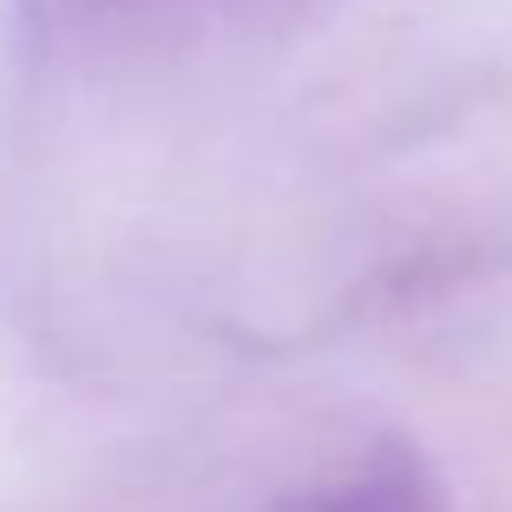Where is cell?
<instances>
[{"label":"cell","mask_w":512,"mask_h":512,"mask_svg":"<svg viewBox=\"0 0 512 512\" xmlns=\"http://www.w3.org/2000/svg\"><path fill=\"white\" fill-rule=\"evenodd\" d=\"M263 512H447V499H440V480L421 453L401 440H381V447L355 453L348 467L296 486Z\"/></svg>","instance_id":"6da1fadb"},{"label":"cell","mask_w":512,"mask_h":512,"mask_svg":"<svg viewBox=\"0 0 512 512\" xmlns=\"http://www.w3.org/2000/svg\"><path fill=\"white\" fill-rule=\"evenodd\" d=\"M46 20L73 40H112V46H165V40H197L217 20H237L263 0H40Z\"/></svg>","instance_id":"7a4b0ae2"}]
</instances>
